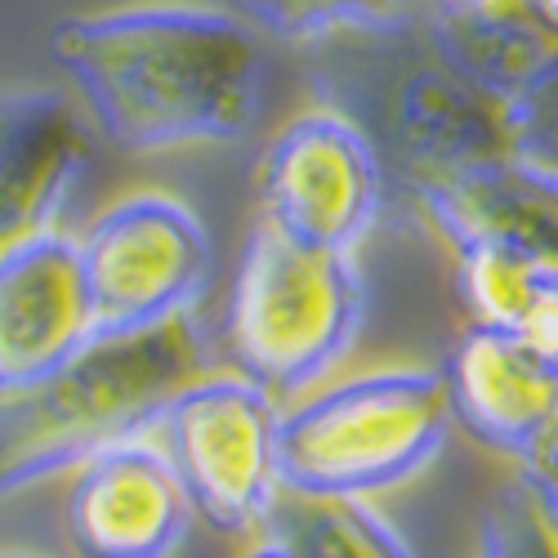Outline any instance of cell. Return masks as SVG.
<instances>
[{
  "instance_id": "10",
  "label": "cell",
  "mask_w": 558,
  "mask_h": 558,
  "mask_svg": "<svg viewBox=\"0 0 558 558\" xmlns=\"http://www.w3.org/2000/svg\"><path fill=\"white\" fill-rule=\"evenodd\" d=\"M95 336L76 238L54 228L0 255V398L45 380Z\"/></svg>"
},
{
  "instance_id": "8",
  "label": "cell",
  "mask_w": 558,
  "mask_h": 558,
  "mask_svg": "<svg viewBox=\"0 0 558 558\" xmlns=\"http://www.w3.org/2000/svg\"><path fill=\"white\" fill-rule=\"evenodd\" d=\"M385 197L389 183L380 157L327 108L287 121L259 166L264 219L304 246L353 255V246L380 223Z\"/></svg>"
},
{
  "instance_id": "13",
  "label": "cell",
  "mask_w": 558,
  "mask_h": 558,
  "mask_svg": "<svg viewBox=\"0 0 558 558\" xmlns=\"http://www.w3.org/2000/svg\"><path fill=\"white\" fill-rule=\"evenodd\" d=\"M415 210L451 251L496 246L558 264V174L519 153L464 170Z\"/></svg>"
},
{
  "instance_id": "9",
  "label": "cell",
  "mask_w": 558,
  "mask_h": 558,
  "mask_svg": "<svg viewBox=\"0 0 558 558\" xmlns=\"http://www.w3.org/2000/svg\"><path fill=\"white\" fill-rule=\"evenodd\" d=\"M68 541L81 558H174L197 509L157 434L85 460L68 487Z\"/></svg>"
},
{
  "instance_id": "11",
  "label": "cell",
  "mask_w": 558,
  "mask_h": 558,
  "mask_svg": "<svg viewBox=\"0 0 558 558\" xmlns=\"http://www.w3.org/2000/svg\"><path fill=\"white\" fill-rule=\"evenodd\" d=\"M442 380L456 425L474 442L527 464L558 438V362L519 336L470 327L456 340Z\"/></svg>"
},
{
  "instance_id": "19",
  "label": "cell",
  "mask_w": 558,
  "mask_h": 558,
  "mask_svg": "<svg viewBox=\"0 0 558 558\" xmlns=\"http://www.w3.org/2000/svg\"><path fill=\"white\" fill-rule=\"evenodd\" d=\"M509 144L519 157L558 174V68L523 104L509 108Z\"/></svg>"
},
{
  "instance_id": "18",
  "label": "cell",
  "mask_w": 558,
  "mask_h": 558,
  "mask_svg": "<svg viewBox=\"0 0 558 558\" xmlns=\"http://www.w3.org/2000/svg\"><path fill=\"white\" fill-rule=\"evenodd\" d=\"M483 558H558V509L523 464L487 505Z\"/></svg>"
},
{
  "instance_id": "14",
  "label": "cell",
  "mask_w": 558,
  "mask_h": 558,
  "mask_svg": "<svg viewBox=\"0 0 558 558\" xmlns=\"http://www.w3.org/2000/svg\"><path fill=\"white\" fill-rule=\"evenodd\" d=\"M429 36L464 81L505 108L523 104L558 68V27L536 0H442Z\"/></svg>"
},
{
  "instance_id": "4",
  "label": "cell",
  "mask_w": 558,
  "mask_h": 558,
  "mask_svg": "<svg viewBox=\"0 0 558 558\" xmlns=\"http://www.w3.org/2000/svg\"><path fill=\"white\" fill-rule=\"evenodd\" d=\"M456 429L442 371L389 366L282 407V492L371 500L429 470Z\"/></svg>"
},
{
  "instance_id": "16",
  "label": "cell",
  "mask_w": 558,
  "mask_h": 558,
  "mask_svg": "<svg viewBox=\"0 0 558 558\" xmlns=\"http://www.w3.org/2000/svg\"><path fill=\"white\" fill-rule=\"evenodd\" d=\"M442 0H215V10L238 14L259 36L308 45L344 27L425 23Z\"/></svg>"
},
{
  "instance_id": "21",
  "label": "cell",
  "mask_w": 558,
  "mask_h": 558,
  "mask_svg": "<svg viewBox=\"0 0 558 558\" xmlns=\"http://www.w3.org/2000/svg\"><path fill=\"white\" fill-rule=\"evenodd\" d=\"M536 5H541V10H545V19L558 27V0H536Z\"/></svg>"
},
{
  "instance_id": "22",
  "label": "cell",
  "mask_w": 558,
  "mask_h": 558,
  "mask_svg": "<svg viewBox=\"0 0 558 558\" xmlns=\"http://www.w3.org/2000/svg\"><path fill=\"white\" fill-rule=\"evenodd\" d=\"M0 558H36V554H10V549H0Z\"/></svg>"
},
{
  "instance_id": "7",
  "label": "cell",
  "mask_w": 558,
  "mask_h": 558,
  "mask_svg": "<svg viewBox=\"0 0 558 558\" xmlns=\"http://www.w3.org/2000/svg\"><path fill=\"white\" fill-rule=\"evenodd\" d=\"M76 246L104 336L193 313L215 272L206 223L170 193H130L112 202Z\"/></svg>"
},
{
  "instance_id": "3",
  "label": "cell",
  "mask_w": 558,
  "mask_h": 558,
  "mask_svg": "<svg viewBox=\"0 0 558 558\" xmlns=\"http://www.w3.org/2000/svg\"><path fill=\"white\" fill-rule=\"evenodd\" d=\"M206 376L197 313L161 327L95 336L23 393L0 398V505L76 474L99 451L157 434L170 402Z\"/></svg>"
},
{
  "instance_id": "1",
  "label": "cell",
  "mask_w": 558,
  "mask_h": 558,
  "mask_svg": "<svg viewBox=\"0 0 558 558\" xmlns=\"http://www.w3.org/2000/svg\"><path fill=\"white\" fill-rule=\"evenodd\" d=\"M50 54L95 125L134 157L228 144L264 108V36L215 5L72 14L54 23Z\"/></svg>"
},
{
  "instance_id": "2",
  "label": "cell",
  "mask_w": 558,
  "mask_h": 558,
  "mask_svg": "<svg viewBox=\"0 0 558 558\" xmlns=\"http://www.w3.org/2000/svg\"><path fill=\"white\" fill-rule=\"evenodd\" d=\"M300 63L317 104L366 138L385 183L415 206L464 170L514 153L509 108L442 59L429 19L317 36L300 45Z\"/></svg>"
},
{
  "instance_id": "15",
  "label": "cell",
  "mask_w": 558,
  "mask_h": 558,
  "mask_svg": "<svg viewBox=\"0 0 558 558\" xmlns=\"http://www.w3.org/2000/svg\"><path fill=\"white\" fill-rule=\"evenodd\" d=\"M295 558H415L402 532L371 500L282 492L264 523Z\"/></svg>"
},
{
  "instance_id": "5",
  "label": "cell",
  "mask_w": 558,
  "mask_h": 558,
  "mask_svg": "<svg viewBox=\"0 0 558 558\" xmlns=\"http://www.w3.org/2000/svg\"><path fill=\"white\" fill-rule=\"evenodd\" d=\"M362 313L366 291L353 255L304 246L259 215L228 304V344L246 380L277 402L300 398L344 362Z\"/></svg>"
},
{
  "instance_id": "6",
  "label": "cell",
  "mask_w": 558,
  "mask_h": 558,
  "mask_svg": "<svg viewBox=\"0 0 558 558\" xmlns=\"http://www.w3.org/2000/svg\"><path fill=\"white\" fill-rule=\"evenodd\" d=\"M277 438L282 402L242 371H206L170 402L157 425V442L166 447L197 519L228 536L264 532L282 496Z\"/></svg>"
},
{
  "instance_id": "12",
  "label": "cell",
  "mask_w": 558,
  "mask_h": 558,
  "mask_svg": "<svg viewBox=\"0 0 558 558\" xmlns=\"http://www.w3.org/2000/svg\"><path fill=\"white\" fill-rule=\"evenodd\" d=\"M89 161V125L59 89H0V255L54 232Z\"/></svg>"
},
{
  "instance_id": "17",
  "label": "cell",
  "mask_w": 558,
  "mask_h": 558,
  "mask_svg": "<svg viewBox=\"0 0 558 558\" xmlns=\"http://www.w3.org/2000/svg\"><path fill=\"white\" fill-rule=\"evenodd\" d=\"M451 255H456V287L474 317V327L514 336L549 264L514 251H496V246H460Z\"/></svg>"
},
{
  "instance_id": "20",
  "label": "cell",
  "mask_w": 558,
  "mask_h": 558,
  "mask_svg": "<svg viewBox=\"0 0 558 558\" xmlns=\"http://www.w3.org/2000/svg\"><path fill=\"white\" fill-rule=\"evenodd\" d=\"M246 558H295V554H291L282 541H277V536H264V541H259V545H255Z\"/></svg>"
}]
</instances>
